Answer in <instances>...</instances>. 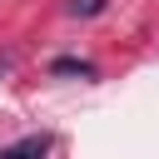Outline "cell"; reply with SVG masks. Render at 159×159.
<instances>
[{
    "label": "cell",
    "mask_w": 159,
    "mask_h": 159,
    "mask_svg": "<svg viewBox=\"0 0 159 159\" xmlns=\"http://www.w3.org/2000/svg\"><path fill=\"white\" fill-rule=\"evenodd\" d=\"M0 159H45V139H20V144H10Z\"/></svg>",
    "instance_id": "cell-1"
},
{
    "label": "cell",
    "mask_w": 159,
    "mask_h": 159,
    "mask_svg": "<svg viewBox=\"0 0 159 159\" xmlns=\"http://www.w3.org/2000/svg\"><path fill=\"white\" fill-rule=\"evenodd\" d=\"M55 75H80V80H89L94 65H84V60H55Z\"/></svg>",
    "instance_id": "cell-2"
},
{
    "label": "cell",
    "mask_w": 159,
    "mask_h": 159,
    "mask_svg": "<svg viewBox=\"0 0 159 159\" xmlns=\"http://www.w3.org/2000/svg\"><path fill=\"white\" fill-rule=\"evenodd\" d=\"M104 0H70V15H99Z\"/></svg>",
    "instance_id": "cell-3"
}]
</instances>
